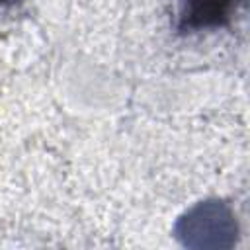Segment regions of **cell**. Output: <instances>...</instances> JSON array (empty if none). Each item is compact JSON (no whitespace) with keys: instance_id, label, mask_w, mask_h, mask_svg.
I'll return each mask as SVG.
<instances>
[{"instance_id":"obj_1","label":"cell","mask_w":250,"mask_h":250,"mask_svg":"<svg viewBox=\"0 0 250 250\" xmlns=\"http://www.w3.org/2000/svg\"><path fill=\"white\" fill-rule=\"evenodd\" d=\"M232 0H182L178 29L197 31L225 25L230 18Z\"/></svg>"},{"instance_id":"obj_2","label":"cell","mask_w":250,"mask_h":250,"mask_svg":"<svg viewBox=\"0 0 250 250\" xmlns=\"http://www.w3.org/2000/svg\"><path fill=\"white\" fill-rule=\"evenodd\" d=\"M23 0H0V6L2 8H10V6H18V4H21Z\"/></svg>"}]
</instances>
